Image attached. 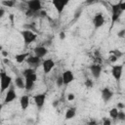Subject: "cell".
I'll return each mask as SVG.
<instances>
[{
  "label": "cell",
  "instance_id": "cell-1",
  "mask_svg": "<svg viewBox=\"0 0 125 125\" xmlns=\"http://www.w3.org/2000/svg\"><path fill=\"white\" fill-rule=\"evenodd\" d=\"M12 84V77L8 75L4 70L0 72V87H1V93H4L9 87H11Z\"/></svg>",
  "mask_w": 125,
  "mask_h": 125
},
{
  "label": "cell",
  "instance_id": "cell-2",
  "mask_svg": "<svg viewBox=\"0 0 125 125\" xmlns=\"http://www.w3.org/2000/svg\"><path fill=\"white\" fill-rule=\"evenodd\" d=\"M111 12H112V15H111V26H113V24L119 20L121 14L123 12L121 10V7H120V1L118 3H115V4L111 5Z\"/></svg>",
  "mask_w": 125,
  "mask_h": 125
},
{
  "label": "cell",
  "instance_id": "cell-3",
  "mask_svg": "<svg viewBox=\"0 0 125 125\" xmlns=\"http://www.w3.org/2000/svg\"><path fill=\"white\" fill-rule=\"evenodd\" d=\"M21 34L22 36V39H23V42L25 45L31 44L37 38L36 33H34L32 30H29V29H23L22 31H21Z\"/></svg>",
  "mask_w": 125,
  "mask_h": 125
},
{
  "label": "cell",
  "instance_id": "cell-4",
  "mask_svg": "<svg viewBox=\"0 0 125 125\" xmlns=\"http://www.w3.org/2000/svg\"><path fill=\"white\" fill-rule=\"evenodd\" d=\"M24 79H25V90L26 91H31L33 88H34V85H35V82L37 80V75L35 72L33 73H30L28 75H25L23 76Z\"/></svg>",
  "mask_w": 125,
  "mask_h": 125
},
{
  "label": "cell",
  "instance_id": "cell-5",
  "mask_svg": "<svg viewBox=\"0 0 125 125\" xmlns=\"http://www.w3.org/2000/svg\"><path fill=\"white\" fill-rule=\"evenodd\" d=\"M26 5H27V9L35 14H39V12L42 10L41 0H28L26 2Z\"/></svg>",
  "mask_w": 125,
  "mask_h": 125
},
{
  "label": "cell",
  "instance_id": "cell-6",
  "mask_svg": "<svg viewBox=\"0 0 125 125\" xmlns=\"http://www.w3.org/2000/svg\"><path fill=\"white\" fill-rule=\"evenodd\" d=\"M26 63L28 64L29 67H32V68H36L38 67L40 64H41V58H39L38 56L36 55H29L26 59Z\"/></svg>",
  "mask_w": 125,
  "mask_h": 125
},
{
  "label": "cell",
  "instance_id": "cell-7",
  "mask_svg": "<svg viewBox=\"0 0 125 125\" xmlns=\"http://www.w3.org/2000/svg\"><path fill=\"white\" fill-rule=\"evenodd\" d=\"M123 72V65L122 64H114L111 67V75L116 81H120Z\"/></svg>",
  "mask_w": 125,
  "mask_h": 125
},
{
  "label": "cell",
  "instance_id": "cell-8",
  "mask_svg": "<svg viewBox=\"0 0 125 125\" xmlns=\"http://www.w3.org/2000/svg\"><path fill=\"white\" fill-rule=\"evenodd\" d=\"M105 22V20H104V16L103 15V13H97L94 18H93V25L95 28H100L102 27Z\"/></svg>",
  "mask_w": 125,
  "mask_h": 125
},
{
  "label": "cell",
  "instance_id": "cell-9",
  "mask_svg": "<svg viewBox=\"0 0 125 125\" xmlns=\"http://www.w3.org/2000/svg\"><path fill=\"white\" fill-rule=\"evenodd\" d=\"M68 1L69 0H52V3L55 7V9L57 10V12L59 14H62L64 7L68 4Z\"/></svg>",
  "mask_w": 125,
  "mask_h": 125
},
{
  "label": "cell",
  "instance_id": "cell-10",
  "mask_svg": "<svg viewBox=\"0 0 125 125\" xmlns=\"http://www.w3.org/2000/svg\"><path fill=\"white\" fill-rule=\"evenodd\" d=\"M42 67H43V71L44 73H50L51 70L55 67V62L52 60V59H47V60H44L42 62Z\"/></svg>",
  "mask_w": 125,
  "mask_h": 125
},
{
  "label": "cell",
  "instance_id": "cell-11",
  "mask_svg": "<svg viewBox=\"0 0 125 125\" xmlns=\"http://www.w3.org/2000/svg\"><path fill=\"white\" fill-rule=\"evenodd\" d=\"M45 100H46V94L45 93H41V94H37L33 97V101L34 104H36V106L38 108H42L44 104H45Z\"/></svg>",
  "mask_w": 125,
  "mask_h": 125
},
{
  "label": "cell",
  "instance_id": "cell-12",
  "mask_svg": "<svg viewBox=\"0 0 125 125\" xmlns=\"http://www.w3.org/2000/svg\"><path fill=\"white\" fill-rule=\"evenodd\" d=\"M90 71H91V74L94 78L98 79L100 76H101V73H102V65L100 63H93L92 65H90Z\"/></svg>",
  "mask_w": 125,
  "mask_h": 125
},
{
  "label": "cell",
  "instance_id": "cell-13",
  "mask_svg": "<svg viewBox=\"0 0 125 125\" xmlns=\"http://www.w3.org/2000/svg\"><path fill=\"white\" fill-rule=\"evenodd\" d=\"M16 99H17L16 91H15V89H14L13 87H11V88L7 91V93H6V95H5L4 104H9V103H11V102L15 101Z\"/></svg>",
  "mask_w": 125,
  "mask_h": 125
},
{
  "label": "cell",
  "instance_id": "cell-14",
  "mask_svg": "<svg viewBox=\"0 0 125 125\" xmlns=\"http://www.w3.org/2000/svg\"><path fill=\"white\" fill-rule=\"evenodd\" d=\"M101 94H102V99H103V101H104V103H107V102L110 101L111 98L113 97V92H112L109 88H107V87L103 88Z\"/></svg>",
  "mask_w": 125,
  "mask_h": 125
},
{
  "label": "cell",
  "instance_id": "cell-15",
  "mask_svg": "<svg viewBox=\"0 0 125 125\" xmlns=\"http://www.w3.org/2000/svg\"><path fill=\"white\" fill-rule=\"evenodd\" d=\"M62 79H63V83L64 85H67L69 83H71L74 80V74L71 70H64L62 74Z\"/></svg>",
  "mask_w": 125,
  "mask_h": 125
},
{
  "label": "cell",
  "instance_id": "cell-16",
  "mask_svg": "<svg viewBox=\"0 0 125 125\" xmlns=\"http://www.w3.org/2000/svg\"><path fill=\"white\" fill-rule=\"evenodd\" d=\"M33 52H34V55H36V56H38L39 58L42 59L43 57H45L48 54V49L45 46H36L34 48Z\"/></svg>",
  "mask_w": 125,
  "mask_h": 125
},
{
  "label": "cell",
  "instance_id": "cell-17",
  "mask_svg": "<svg viewBox=\"0 0 125 125\" xmlns=\"http://www.w3.org/2000/svg\"><path fill=\"white\" fill-rule=\"evenodd\" d=\"M20 105H21V108L22 110L26 109L29 105V97L27 95H23L21 97L20 99Z\"/></svg>",
  "mask_w": 125,
  "mask_h": 125
},
{
  "label": "cell",
  "instance_id": "cell-18",
  "mask_svg": "<svg viewBox=\"0 0 125 125\" xmlns=\"http://www.w3.org/2000/svg\"><path fill=\"white\" fill-rule=\"evenodd\" d=\"M15 86L19 89H24L25 88V79H23L21 76H17L15 79Z\"/></svg>",
  "mask_w": 125,
  "mask_h": 125
},
{
  "label": "cell",
  "instance_id": "cell-19",
  "mask_svg": "<svg viewBox=\"0 0 125 125\" xmlns=\"http://www.w3.org/2000/svg\"><path fill=\"white\" fill-rule=\"evenodd\" d=\"M29 56V54L28 53H21V54H18V55H16L15 56V60H16V62H18V63H21V62H23L24 61H26V59H27V57Z\"/></svg>",
  "mask_w": 125,
  "mask_h": 125
},
{
  "label": "cell",
  "instance_id": "cell-20",
  "mask_svg": "<svg viewBox=\"0 0 125 125\" xmlns=\"http://www.w3.org/2000/svg\"><path fill=\"white\" fill-rule=\"evenodd\" d=\"M76 114V108L75 107H69L65 112V119H72Z\"/></svg>",
  "mask_w": 125,
  "mask_h": 125
},
{
  "label": "cell",
  "instance_id": "cell-21",
  "mask_svg": "<svg viewBox=\"0 0 125 125\" xmlns=\"http://www.w3.org/2000/svg\"><path fill=\"white\" fill-rule=\"evenodd\" d=\"M118 112H119V109H118L117 107H112V108L109 110V116H110L112 119H117Z\"/></svg>",
  "mask_w": 125,
  "mask_h": 125
},
{
  "label": "cell",
  "instance_id": "cell-22",
  "mask_svg": "<svg viewBox=\"0 0 125 125\" xmlns=\"http://www.w3.org/2000/svg\"><path fill=\"white\" fill-rule=\"evenodd\" d=\"M2 6L4 7H8V8H12L15 6V0H2L1 1Z\"/></svg>",
  "mask_w": 125,
  "mask_h": 125
},
{
  "label": "cell",
  "instance_id": "cell-23",
  "mask_svg": "<svg viewBox=\"0 0 125 125\" xmlns=\"http://www.w3.org/2000/svg\"><path fill=\"white\" fill-rule=\"evenodd\" d=\"M84 85L86 86V88H92V87L94 86V81H93V79H91V78H86V80H85V82H84Z\"/></svg>",
  "mask_w": 125,
  "mask_h": 125
},
{
  "label": "cell",
  "instance_id": "cell-24",
  "mask_svg": "<svg viewBox=\"0 0 125 125\" xmlns=\"http://www.w3.org/2000/svg\"><path fill=\"white\" fill-rule=\"evenodd\" d=\"M33 72H35L34 68H32V67H28V68H25V69L22 71V75L25 76V75H28V74L33 73Z\"/></svg>",
  "mask_w": 125,
  "mask_h": 125
},
{
  "label": "cell",
  "instance_id": "cell-25",
  "mask_svg": "<svg viewBox=\"0 0 125 125\" xmlns=\"http://www.w3.org/2000/svg\"><path fill=\"white\" fill-rule=\"evenodd\" d=\"M56 84H57V86H58V87H61V86H62V85L64 84V83H63L62 76V75L57 77V79H56Z\"/></svg>",
  "mask_w": 125,
  "mask_h": 125
},
{
  "label": "cell",
  "instance_id": "cell-26",
  "mask_svg": "<svg viewBox=\"0 0 125 125\" xmlns=\"http://www.w3.org/2000/svg\"><path fill=\"white\" fill-rule=\"evenodd\" d=\"M117 60H118V58H117L115 55L109 53V56H108V61H109V62H117Z\"/></svg>",
  "mask_w": 125,
  "mask_h": 125
},
{
  "label": "cell",
  "instance_id": "cell-27",
  "mask_svg": "<svg viewBox=\"0 0 125 125\" xmlns=\"http://www.w3.org/2000/svg\"><path fill=\"white\" fill-rule=\"evenodd\" d=\"M109 53H111V54L115 55L118 59H119V58H121V57H122V55H123V53H122L121 51H119V50H112V51H110Z\"/></svg>",
  "mask_w": 125,
  "mask_h": 125
},
{
  "label": "cell",
  "instance_id": "cell-28",
  "mask_svg": "<svg viewBox=\"0 0 125 125\" xmlns=\"http://www.w3.org/2000/svg\"><path fill=\"white\" fill-rule=\"evenodd\" d=\"M117 119H119V120H121V121L125 120V112H124V111H122V110H119V112H118V116H117Z\"/></svg>",
  "mask_w": 125,
  "mask_h": 125
},
{
  "label": "cell",
  "instance_id": "cell-29",
  "mask_svg": "<svg viewBox=\"0 0 125 125\" xmlns=\"http://www.w3.org/2000/svg\"><path fill=\"white\" fill-rule=\"evenodd\" d=\"M117 36L119 38H124L125 37V29H121L117 32Z\"/></svg>",
  "mask_w": 125,
  "mask_h": 125
},
{
  "label": "cell",
  "instance_id": "cell-30",
  "mask_svg": "<svg viewBox=\"0 0 125 125\" xmlns=\"http://www.w3.org/2000/svg\"><path fill=\"white\" fill-rule=\"evenodd\" d=\"M66 99H67V101H68V102H71V101H73V100L75 99V96H74V94H72V93H69V94L67 95Z\"/></svg>",
  "mask_w": 125,
  "mask_h": 125
},
{
  "label": "cell",
  "instance_id": "cell-31",
  "mask_svg": "<svg viewBox=\"0 0 125 125\" xmlns=\"http://www.w3.org/2000/svg\"><path fill=\"white\" fill-rule=\"evenodd\" d=\"M103 124L104 125H110L111 124V120L109 118H104L103 119Z\"/></svg>",
  "mask_w": 125,
  "mask_h": 125
},
{
  "label": "cell",
  "instance_id": "cell-32",
  "mask_svg": "<svg viewBox=\"0 0 125 125\" xmlns=\"http://www.w3.org/2000/svg\"><path fill=\"white\" fill-rule=\"evenodd\" d=\"M60 39H61V40H64V39H65V32H64V31H62V32L60 33Z\"/></svg>",
  "mask_w": 125,
  "mask_h": 125
},
{
  "label": "cell",
  "instance_id": "cell-33",
  "mask_svg": "<svg viewBox=\"0 0 125 125\" xmlns=\"http://www.w3.org/2000/svg\"><path fill=\"white\" fill-rule=\"evenodd\" d=\"M117 108L118 109H123V108H125V104H122V103H118L117 104Z\"/></svg>",
  "mask_w": 125,
  "mask_h": 125
},
{
  "label": "cell",
  "instance_id": "cell-34",
  "mask_svg": "<svg viewBox=\"0 0 125 125\" xmlns=\"http://www.w3.org/2000/svg\"><path fill=\"white\" fill-rule=\"evenodd\" d=\"M120 7H121V10L124 12L125 11V0L124 1H120Z\"/></svg>",
  "mask_w": 125,
  "mask_h": 125
},
{
  "label": "cell",
  "instance_id": "cell-35",
  "mask_svg": "<svg viewBox=\"0 0 125 125\" xmlns=\"http://www.w3.org/2000/svg\"><path fill=\"white\" fill-rule=\"evenodd\" d=\"M39 16H41V17H46V16H47V13H46L44 10H41V11L39 12Z\"/></svg>",
  "mask_w": 125,
  "mask_h": 125
},
{
  "label": "cell",
  "instance_id": "cell-36",
  "mask_svg": "<svg viewBox=\"0 0 125 125\" xmlns=\"http://www.w3.org/2000/svg\"><path fill=\"white\" fill-rule=\"evenodd\" d=\"M58 104H59V101H58V100L53 101V103H52V106H53V107H57Z\"/></svg>",
  "mask_w": 125,
  "mask_h": 125
},
{
  "label": "cell",
  "instance_id": "cell-37",
  "mask_svg": "<svg viewBox=\"0 0 125 125\" xmlns=\"http://www.w3.org/2000/svg\"><path fill=\"white\" fill-rule=\"evenodd\" d=\"M80 14H81V10H79V12H78V11H76V13H75V15H74V19L79 18V17H80Z\"/></svg>",
  "mask_w": 125,
  "mask_h": 125
},
{
  "label": "cell",
  "instance_id": "cell-38",
  "mask_svg": "<svg viewBox=\"0 0 125 125\" xmlns=\"http://www.w3.org/2000/svg\"><path fill=\"white\" fill-rule=\"evenodd\" d=\"M1 54H2V56H3L4 58L8 57V52H7V51H5V50H2V51H1Z\"/></svg>",
  "mask_w": 125,
  "mask_h": 125
},
{
  "label": "cell",
  "instance_id": "cell-39",
  "mask_svg": "<svg viewBox=\"0 0 125 125\" xmlns=\"http://www.w3.org/2000/svg\"><path fill=\"white\" fill-rule=\"evenodd\" d=\"M4 14H5V11H4L3 8H1L0 9V18H3L4 17Z\"/></svg>",
  "mask_w": 125,
  "mask_h": 125
},
{
  "label": "cell",
  "instance_id": "cell-40",
  "mask_svg": "<svg viewBox=\"0 0 125 125\" xmlns=\"http://www.w3.org/2000/svg\"><path fill=\"white\" fill-rule=\"evenodd\" d=\"M88 124H90V125H95V124H97V122H96L95 120H92V121L88 122Z\"/></svg>",
  "mask_w": 125,
  "mask_h": 125
},
{
  "label": "cell",
  "instance_id": "cell-41",
  "mask_svg": "<svg viewBox=\"0 0 125 125\" xmlns=\"http://www.w3.org/2000/svg\"><path fill=\"white\" fill-rule=\"evenodd\" d=\"M86 1V3L87 4H92V3H94L95 2V0H85Z\"/></svg>",
  "mask_w": 125,
  "mask_h": 125
},
{
  "label": "cell",
  "instance_id": "cell-42",
  "mask_svg": "<svg viewBox=\"0 0 125 125\" xmlns=\"http://www.w3.org/2000/svg\"><path fill=\"white\" fill-rule=\"evenodd\" d=\"M3 61H4V62H5L6 63H8V62H10V61H9V60H7V59H4Z\"/></svg>",
  "mask_w": 125,
  "mask_h": 125
}]
</instances>
